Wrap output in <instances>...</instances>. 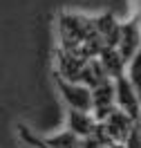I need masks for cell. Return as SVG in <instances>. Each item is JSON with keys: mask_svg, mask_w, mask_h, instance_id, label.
<instances>
[{"mask_svg": "<svg viewBox=\"0 0 141 148\" xmlns=\"http://www.w3.org/2000/svg\"><path fill=\"white\" fill-rule=\"evenodd\" d=\"M52 79H54V88L58 90V94H61V99L65 101L67 108L78 110V112H92V106H94L92 90H90L85 83L69 81V79H65L63 74H58L56 70L52 74Z\"/></svg>", "mask_w": 141, "mask_h": 148, "instance_id": "6da1fadb", "label": "cell"}, {"mask_svg": "<svg viewBox=\"0 0 141 148\" xmlns=\"http://www.w3.org/2000/svg\"><path fill=\"white\" fill-rule=\"evenodd\" d=\"M128 79H130L132 88H134V92H137V97L141 101V49L132 56L130 63H128Z\"/></svg>", "mask_w": 141, "mask_h": 148, "instance_id": "7a4b0ae2", "label": "cell"}, {"mask_svg": "<svg viewBox=\"0 0 141 148\" xmlns=\"http://www.w3.org/2000/svg\"><path fill=\"white\" fill-rule=\"evenodd\" d=\"M16 132H18V139H20V141H25L27 146H34V148H52V146H47L45 141H43L40 135L31 132L25 123H18V126H16Z\"/></svg>", "mask_w": 141, "mask_h": 148, "instance_id": "3957f363", "label": "cell"}]
</instances>
